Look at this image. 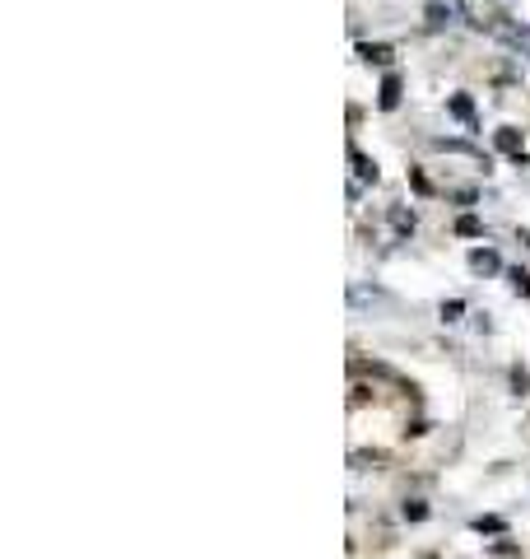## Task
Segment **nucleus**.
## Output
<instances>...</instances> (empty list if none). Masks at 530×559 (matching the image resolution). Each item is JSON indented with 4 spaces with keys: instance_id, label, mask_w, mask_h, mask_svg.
<instances>
[{
    "instance_id": "1",
    "label": "nucleus",
    "mask_w": 530,
    "mask_h": 559,
    "mask_svg": "<svg viewBox=\"0 0 530 559\" xmlns=\"http://www.w3.org/2000/svg\"><path fill=\"white\" fill-rule=\"evenodd\" d=\"M488 33H493V38H502L507 47H517V52H526V56H530V28H521V23H512V19H502V14H497Z\"/></svg>"
},
{
    "instance_id": "2",
    "label": "nucleus",
    "mask_w": 530,
    "mask_h": 559,
    "mask_svg": "<svg viewBox=\"0 0 530 559\" xmlns=\"http://www.w3.org/2000/svg\"><path fill=\"white\" fill-rule=\"evenodd\" d=\"M470 270H475V275H497V270H502V261H497V252L479 247V252H470Z\"/></svg>"
},
{
    "instance_id": "3",
    "label": "nucleus",
    "mask_w": 530,
    "mask_h": 559,
    "mask_svg": "<svg viewBox=\"0 0 530 559\" xmlns=\"http://www.w3.org/2000/svg\"><path fill=\"white\" fill-rule=\"evenodd\" d=\"M447 108H452V117H461L465 126H475V103L465 98V93H452V98H447Z\"/></svg>"
},
{
    "instance_id": "4",
    "label": "nucleus",
    "mask_w": 530,
    "mask_h": 559,
    "mask_svg": "<svg viewBox=\"0 0 530 559\" xmlns=\"http://www.w3.org/2000/svg\"><path fill=\"white\" fill-rule=\"evenodd\" d=\"M358 56H363V61H372V66H387L396 52H391L387 42H363V47H358Z\"/></svg>"
},
{
    "instance_id": "5",
    "label": "nucleus",
    "mask_w": 530,
    "mask_h": 559,
    "mask_svg": "<svg viewBox=\"0 0 530 559\" xmlns=\"http://www.w3.org/2000/svg\"><path fill=\"white\" fill-rule=\"evenodd\" d=\"M428 28H447V23H452V5H442V0H428Z\"/></svg>"
},
{
    "instance_id": "6",
    "label": "nucleus",
    "mask_w": 530,
    "mask_h": 559,
    "mask_svg": "<svg viewBox=\"0 0 530 559\" xmlns=\"http://www.w3.org/2000/svg\"><path fill=\"white\" fill-rule=\"evenodd\" d=\"M377 103H382L387 112L400 103V79H396V75H387V79H382V93H377Z\"/></svg>"
},
{
    "instance_id": "7",
    "label": "nucleus",
    "mask_w": 530,
    "mask_h": 559,
    "mask_svg": "<svg viewBox=\"0 0 530 559\" xmlns=\"http://www.w3.org/2000/svg\"><path fill=\"white\" fill-rule=\"evenodd\" d=\"M349 163H353V173H358V178L363 182H377V163L367 154H358V149H349Z\"/></svg>"
},
{
    "instance_id": "8",
    "label": "nucleus",
    "mask_w": 530,
    "mask_h": 559,
    "mask_svg": "<svg viewBox=\"0 0 530 559\" xmlns=\"http://www.w3.org/2000/svg\"><path fill=\"white\" fill-rule=\"evenodd\" d=\"M497 149H502V154H521V135L512 131V126H502V131H497Z\"/></svg>"
},
{
    "instance_id": "9",
    "label": "nucleus",
    "mask_w": 530,
    "mask_h": 559,
    "mask_svg": "<svg viewBox=\"0 0 530 559\" xmlns=\"http://www.w3.org/2000/svg\"><path fill=\"white\" fill-rule=\"evenodd\" d=\"M456 234H461V238H479V234H484V224H479L475 214H461V219H456Z\"/></svg>"
},
{
    "instance_id": "10",
    "label": "nucleus",
    "mask_w": 530,
    "mask_h": 559,
    "mask_svg": "<svg viewBox=\"0 0 530 559\" xmlns=\"http://www.w3.org/2000/svg\"><path fill=\"white\" fill-rule=\"evenodd\" d=\"M475 531H488V536H497V531H507V522H502V517H475Z\"/></svg>"
},
{
    "instance_id": "11",
    "label": "nucleus",
    "mask_w": 530,
    "mask_h": 559,
    "mask_svg": "<svg viewBox=\"0 0 530 559\" xmlns=\"http://www.w3.org/2000/svg\"><path fill=\"white\" fill-rule=\"evenodd\" d=\"M512 289H517V294H530V270H512Z\"/></svg>"
},
{
    "instance_id": "12",
    "label": "nucleus",
    "mask_w": 530,
    "mask_h": 559,
    "mask_svg": "<svg viewBox=\"0 0 530 559\" xmlns=\"http://www.w3.org/2000/svg\"><path fill=\"white\" fill-rule=\"evenodd\" d=\"M465 313V303L461 299H452V303H442V317H447V322H452V317H461Z\"/></svg>"
},
{
    "instance_id": "13",
    "label": "nucleus",
    "mask_w": 530,
    "mask_h": 559,
    "mask_svg": "<svg viewBox=\"0 0 530 559\" xmlns=\"http://www.w3.org/2000/svg\"><path fill=\"white\" fill-rule=\"evenodd\" d=\"M405 517H409V522H423V517H428V508H423V503H405Z\"/></svg>"
},
{
    "instance_id": "14",
    "label": "nucleus",
    "mask_w": 530,
    "mask_h": 559,
    "mask_svg": "<svg viewBox=\"0 0 530 559\" xmlns=\"http://www.w3.org/2000/svg\"><path fill=\"white\" fill-rule=\"evenodd\" d=\"M391 219H396V229H400V234H405V229H414V214H405V210H396Z\"/></svg>"
}]
</instances>
